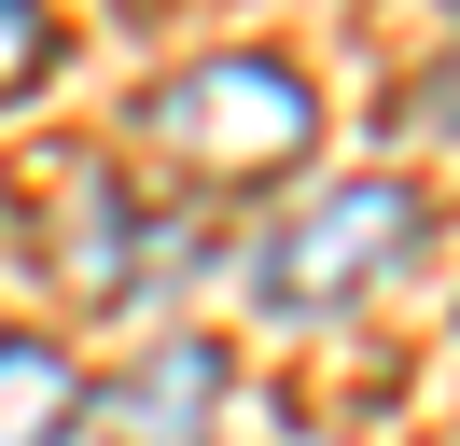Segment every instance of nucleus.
Returning <instances> with one entry per match:
<instances>
[{
	"label": "nucleus",
	"mask_w": 460,
	"mask_h": 446,
	"mask_svg": "<svg viewBox=\"0 0 460 446\" xmlns=\"http://www.w3.org/2000/svg\"><path fill=\"white\" fill-rule=\"evenodd\" d=\"M209 405H224V349H154L140 377H112V390H84V446H196L209 433Z\"/></svg>",
	"instance_id": "7ed1b4c3"
},
{
	"label": "nucleus",
	"mask_w": 460,
	"mask_h": 446,
	"mask_svg": "<svg viewBox=\"0 0 460 446\" xmlns=\"http://www.w3.org/2000/svg\"><path fill=\"white\" fill-rule=\"evenodd\" d=\"M42 70H57V14L42 0H0V98H29Z\"/></svg>",
	"instance_id": "39448f33"
},
{
	"label": "nucleus",
	"mask_w": 460,
	"mask_h": 446,
	"mask_svg": "<svg viewBox=\"0 0 460 446\" xmlns=\"http://www.w3.org/2000/svg\"><path fill=\"white\" fill-rule=\"evenodd\" d=\"M140 139L181 167V182H279V167L321 139V98H307V70H279V56H196L181 84L140 98Z\"/></svg>",
	"instance_id": "f257e3e1"
},
{
	"label": "nucleus",
	"mask_w": 460,
	"mask_h": 446,
	"mask_svg": "<svg viewBox=\"0 0 460 446\" xmlns=\"http://www.w3.org/2000/svg\"><path fill=\"white\" fill-rule=\"evenodd\" d=\"M70 433H84V377H70V349L0 334V446H70Z\"/></svg>",
	"instance_id": "20e7f679"
},
{
	"label": "nucleus",
	"mask_w": 460,
	"mask_h": 446,
	"mask_svg": "<svg viewBox=\"0 0 460 446\" xmlns=\"http://www.w3.org/2000/svg\"><path fill=\"white\" fill-rule=\"evenodd\" d=\"M432 112H447V126H460V42H447V70H432Z\"/></svg>",
	"instance_id": "423d86ee"
},
{
	"label": "nucleus",
	"mask_w": 460,
	"mask_h": 446,
	"mask_svg": "<svg viewBox=\"0 0 460 446\" xmlns=\"http://www.w3.org/2000/svg\"><path fill=\"white\" fill-rule=\"evenodd\" d=\"M419 223H432L419 182H335V195H307V210L252 251V307L265 321H335V307H363L376 279L419 251Z\"/></svg>",
	"instance_id": "f03ea898"
}]
</instances>
